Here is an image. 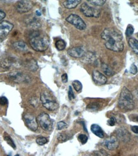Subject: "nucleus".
Returning a JSON list of instances; mask_svg holds the SVG:
<instances>
[{"label":"nucleus","mask_w":138,"mask_h":156,"mask_svg":"<svg viewBox=\"0 0 138 156\" xmlns=\"http://www.w3.org/2000/svg\"><path fill=\"white\" fill-rule=\"evenodd\" d=\"M55 46H56V49L59 51H62L64 50L66 47V43L63 40L60 39L56 42V44H55Z\"/></svg>","instance_id":"5701e85b"},{"label":"nucleus","mask_w":138,"mask_h":156,"mask_svg":"<svg viewBox=\"0 0 138 156\" xmlns=\"http://www.w3.org/2000/svg\"><path fill=\"white\" fill-rule=\"evenodd\" d=\"M36 142L38 145H44L46 144L48 142V140L45 137H39L36 140Z\"/></svg>","instance_id":"cd10ccee"},{"label":"nucleus","mask_w":138,"mask_h":156,"mask_svg":"<svg viewBox=\"0 0 138 156\" xmlns=\"http://www.w3.org/2000/svg\"><path fill=\"white\" fill-rule=\"evenodd\" d=\"M13 28L11 23L4 20L0 23V39H3L8 35Z\"/></svg>","instance_id":"1a4fd4ad"},{"label":"nucleus","mask_w":138,"mask_h":156,"mask_svg":"<svg viewBox=\"0 0 138 156\" xmlns=\"http://www.w3.org/2000/svg\"><path fill=\"white\" fill-rule=\"evenodd\" d=\"M14 59L11 57H4L0 58V67L3 68H9L13 64Z\"/></svg>","instance_id":"dca6fc26"},{"label":"nucleus","mask_w":138,"mask_h":156,"mask_svg":"<svg viewBox=\"0 0 138 156\" xmlns=\"http://www.w3.org/2000/svg\"><path fill=\"white\" fill-rule=\"evenodd\" d=\"M129 44L134 53L138 54V40L134 38H130L129 40Z\"/></svg>","instance_id":"412c9836"},{"label":"nucleus","mask_w":138,"mask_h":156,"mask_svg":"<svg viewBox=\"0 0 138 156\" xmlns=\"http://www.w3.org/2000/svg\"><path fill=\"white\" fill-rule=\"evenodd\" d=\"M86 156H96V155L94 154V155H86Z\"/></svg>","instance_id":"37998d69"},{"label":"nucleus","mask_w":138,"mask_h":156,"mask_svg":"<svg viewBox=\"0 0 138 156\" xmlns=\"http://www.w3.org/2000/svg\"><path fill=\"white\" fill-rule=\"evenodd\" d=\"M61 81L64 83H67L68 81V76L66 73H65L61 76Z\"/></svg>","instance_id":"4c0bfd02"},{"label":"nucleus","mask_w":138,"mask_h":156,"mask_svg":"<svg viewBox=\"0 0 138 156\" xmlns=\"http://www.w3.org/2000/svg\"><path fill=\"white\" fill-rule=\"evenodd\" d=\"M101 37L105 41L107 49L115 52H121L123 50V37L119 30L110 28H106L101 33Z\"/></svg>","instance_id":"f257e3e1"},{"label":"nucleus","mask_w":138,"mask_h":156,"mask_svg":"<svg viewBox=\"0 0 138 156\" xmlns=\"http://www.w3.org/2000/svg\"><path fill=\"white\" fill-rule=\"evenodd\" d=\"M0 40H1V39H0Z\"/></svg>","instance_id":"de8ad7c7"},{"label":"nucleus","mask_w":138,"mask_h":156,"mask_svg":"<svg viewBox=\"0 0 138 156\" xmlns=\"http://www.w3.org/2000/svg\"><path fill=\"white\" fill-rule=\"evenodd\" d=\"M88 1L92 5L96 6H102L103 5H104L106 3L105 0H89Z\"/></svg>","instance_id":"bb28decb"},{"label":"nucleus","mask_w":138,"mask_h":156,"mask_svg":"<svg viewBox=\"0 0 138 156\" xmlns=\"http://www.w3.org/2000/svg\"><path fill=\"white\" fill-rule=\"evenodd\" d=\"M104 145L109 150H115L119 146L118 139L115 136H111L104 141Z\"/></svg>","instance_id":"9b49d317"},{"label":"nucleus","mask_w":138,"mask_h":156,"mask_svg":"<svg viewBox=\"0 0 138 156\" xmlns=\"http://www.w3.org/2000/svg\"><path fill=\"white\" fill-rule=\"evenodd\" d=\"M70 135L67 133H65V132L60 133L58 136V140L61 142L67 141L68 140L70 139Z\"/></svg>","instance_id":"b1692460"},{"label":"nucleus","mask_w":138,"mask_h":156,"mask_svg":"<svg viewBox=\"0 0 138 156\" xmlns=\"http://www.w3.org/2000/svg\"><path fill=\"white\" fill-rule=\"evenodd\" d=\"M30 44L34 51L43 52L49 47V38L46 33L39 31H34L30 35Z\"/></svg>","instance_id":"f03ea898"},{"label":"nucleus","mask_w":138,"mask_h":156,"mask_svg":"<svg viewBox=\"0 0 138 156\" xmlns=\"http://www.w3.org/2000/svg\"><path fill=\"white\" fill-rule=\"evenodd\" d=\"M40 100L44 107L49 111H54L58 108V104L51 93L44 91L40 95Z\"/></svg>","instance_id":"20e7f679"},{"label":"nucleus","mask_w":138,"mask_h":156,"mask_svg":"<svg viewBox=\"0 0 138 156\" xmlns=\"http://www.w3.org/2000/svg\"><path fill=\"white\" fill-rule=\"evenodd\" d=\"M80 3V0H67V1H65L63 2V5L65 8L67 9H72L76 7Z\"/></svg>","instance_id":"6ab92c4d"},{"label":"nucleus","mask_w":138,"mask_h":156,"mask_svg":"<svg viewBox=\"0 0 138 156\" xmlns=\"http://www.w3.org/2000/svg\"><path fill=\"white\" fill-rule=\"evenodd\" d=\"M37 122L42 129L46 131H51L53 129V123L49 115L46 113H42L37 117Z\"/></svg>","instance_id":"39448f33"},{"label":"nucleus","mask_w":138,"mask_h":156,"mask_svg":"<svg viewBox=\"0 0 138 156\" xmlns=\"http://www.w3.org/2000/svg\"><path fill=\"white\" fill-rule=\"evenodd\" d=\"M131 130H132L134 133L138 134V126H132L131 127Z\"/></svg>","instance_id":"ea45409f"},{"label":"nucleus","mask_w":138,"mask_h":156,"mask_svg":"<svg viewBox=\"0 0 138 156\" xmlns=\"http://www.w3.org/2000/svg\"><path fill=\"white\" fill-rule=\"evenodd\" d=\"M67 127V124L64 122H59L57 124V128L58 130H62L64 129H66Z\"/></svg>","instance_id":"c756f323"},{"label":"nucleus","mask_w":138,"mask_h":156,"mask_svg":"<svg viewBox=\"0 0 138 156\" xmlns=\"http://www.w3.org/2000/svg\"><path fill=\"white\" fill-rule=\"evenodd\" d=\"M101 68L102 70L104 72V73L106 74L108 76H112L115 74V72L112 70V68L106 64H101Z\"/></svg>","instance_id":"4be33fe9"},{"label":"nucleus","mask_w":138,"mask_h":156,"mask_svg":"<svg viewBox=\"0 0 138 156\" xmlns=\"http://www.w3.org/2000/svg\"><path fill=\"white\" fill-rule=\"evenodd\" d=\"M39 100L37 97H33L30 100V102L32 104V105H33L34 107H37L39 106Z\"/></svg>","instance_id":"72a5a7b5"},{"label":"nucleus","mask_w":138,"mask_h":156,"mask_svg":"<svg viewBox=\"0 0 138 156\" xmlns=\"http://www.w3.org/2000/svg\"><path fill=\"white\" fill-rule=\"evenodd\" d=\"M81 11L88 17H99L101 14V10L89 6L88 3H82L81 6Z\"/></svg>","instance_id":"423d86ee"},{"label":"nucleus","mask_w":138,"mask_h":156,"mask_svg":"<svg viewBox=\"0 0 138 156\" xmlns=\"http://www.w3.org/2000/svg\"><path fill=\"white\" fill-rule=\"evenodd\" d=\"M118 106L124 111H131L134 107V101L132 93L128 88L123 87L118 100Z\"/></svg>","instance_id":"7ed1b4c3"},{"label":"nucleus","mask_w":138,"mask_h":156,"mask_svg":"<svg viewBox=\"0 0 138 156\" xmlns=\"http://www.w3.org/2000/svg\"><path fill=\"white\" fill-rule=\"evenodd\" d=\"M66 20L71 25H74L77 30H84L86 28V25L84 20L76 14L70 15L66 19Z\"/></svg>","instance_id":"0eeeda50"},{"label":"nucleus","mask_w":138,"mask_h":156,"mask_svg":"<svg viewBox=\"0 0 138 156\" xmlns=\"http://www.w3.org/2000/svg\"><path fill=\"white\" fill-rule=\"evenodd\" d=\"M8 78L15 83H20L26 80V76L19 72H12L8 74Z\"/></svg>","instance_id":"4468645a"},{"label":"nucleus","mask_w":138,"mask_h":156,"mask_svg":"<svg viewBox=\"0 0 138 156\" xmlns=\"http://www.w3.org/2000/svg\"><path fill=\"white\" fill-rule=\"evenodd\" d=\"M130 72L132 74H136L137 73V67L135 64H132L130 68Z\"/></svg>","instance_id":"473e14b6"},{"label":"nucleus","mask_w":138,"mask_h":156,"mask_svg":"<svg viewBox=\"0 0 138 156\" xmlns=\"http://www.w3.org/2000/svg\"><path fill=\"white\" fill-rule=\"evenodd\" d=\"M136 120H137V121H138V116H137V117H136Z\"/></svg>","instance_id":"c03bdc74"},{"label":"nucleus","mask_w":138,"mask_h":156,"mask_svg":"<svg viewBox=\"0 0 138 156\" xmlns=\"http://www.w3.org/2000/svg\"><path fill=\"white\" fill-rule=\"evenodd\" d=\"M94 154L96 156H109L108 154L106 152H105L104 150H102L95 152Z\"/></svg>","instance_id":"2f4dec72"},{"label":"nucleus","mask_w":138,"mask_h":156,"mask_svg":"<svg viewBox=\"0 0 138 156\" xmlns=\"http://www.w3.org/2000/svg\"><path fill=\"white\" fill-rule=\"evenodd\" d=\"M116 120L114 117H111L108 120V124L110 126H114L116 124Z\"/></svg>","instance_id":"f704fd0d"},{"label":"nucleus","mask_w":138,"mask_h":156,"mask_svg":"<svg viewBox=\"0 0 138 156\" xmlns=\"http://www.w3.org/2000/svg\"><path fill=\"white\" fill-rule=\"evenodd\" d=\"M15 156H20V155H18V154H17V155H15Z\"/></svg>","instance_id":"a18cd8bd"},{"label":"nucleus","mask_w":138,"mask_h":156,"mask_svg":"<svg viewBox=\"0 0 138 156\" xmlns=\"http://www.w3.org/2000/svg\"><path fill=\"white\" fill-rule=\"evenodd\" d=\"M136 95L137 96V97L138 98V88L136 89Z\"/></svg>","instance_id":"79ce46f5"},{"label":"nucleus","mask_w":138,"mask_h":156,"mask_svg":"<svg viewBox=\"0 0 138 156\" xmlns=\"http://www.w3.org/2000/svg\"><path fill=\"white\" fill-rule=\"evenodd\" d=\"M68 54L74 58H81L85 54V50L82 47H75L67 51Z\"/></svg>","instance_id":"ddd939ff"},{"label":"nucleus","mask_w":138,"mask_h":156,"mask_svg":"<svg viewBox=\"0 0 138 156\" xmlns=\"http://www.w3.org/2000/svg\"><path fill=\"white\" fill-rule=\"evenodd\" d=\"M68 97L70 100H72L75 98V95L74 94V92L72 91V89L71 86H69V90H68Z\"/></svg>","instance_id":"c9c22d12"},{"label":"nucleus","mask_w":138,"mask_h":156,"mask_svg":"<svg viewBox=\"0 0 138 156\" xmlns=\"http://www.w3.org/2000/svg\"><path fill=\"white\" fill-rule=\"evenodd\" d=\"M72 86H73V87L75 90V91L77 92H80L82 90V83L78 80H75L72 82Z\"/></svg>","instance_id":"a878e982"},{"label":"nucleus","mask_w":138,"mask_h":156,"mask_svg":"<svg viewBox=\"0 0 138 156\" xmlns=\"http://www.w3.org/2000/svg\"><path fill=\"white\" fill-rule=\"evenodd\" d=\"M92 77L94 83L97 85H103L106 84L107 82L106 76L98 71H94L93 72Z\"/></svg>","instance_id":"f8f14e48"},{"label":"nucleus","mask_w":138,"mask_h":156,"mask_svg":"<svg viewBox=\"0 0 138 156\" xmlns=\"http://www.w3.org/2000/svg\"><path fill=\"white\" fill-rule=\"evenodd\" d=\"M91 131L96 136L101 138H103L104 137V134L102 129V128L100 127L97 124H93L91 126Z\"/></svg>","instance_id":"f3484780"},{"label":"nucleus","mask_w":138,"mask_h":156,"mask_svg":"<svg viewBox=\"0 0 138 156\" xmlns=\"http://www.w3.org/2000/svg\"><path fill=\"white\" fill-rule=\"evenodd\" d=\"M26 67L29 71L32 72L37 71L39 68L37 61L34 59H30V60H27L26 62Z\"/></svg>","instance_id":"a211bd4d"},{"label":"nucleus","mask_w":138,"mask_h":156,"mask_svg":"<svg viewBox=\"0 0 138 156\" xmlns=\"http://www.w3.org/2000/svg\"><path fill=\"white\" fill-rule=\"evenodd\" d=\"M24 120L27 127L33 131H35L38 129L39 124L37 122L36 118L31 114L27 113L24 116Z\"/></svg>","instance_id":"9d476101"},{"label":"nucleus","mask_w":138,"mask_h":156,"mask_svg":"<svg viewBox=\"0 0 138 156\" xmlns=\"http://www.w3.org/2000/svg\"><path fill=\"white\" fill-rule=\"evenodd\" d=\"M13 47L15 49L20 51H26L27 50V46L25 42L23 41H17L13 43Z\"/></svg>","instance_id":"aec40b11"},{"label":"nucleus","mask_w":138,"mask_h":156,"mask_svg":"<svg viewBox=\"0 0 138 156\" xmlns=\"http://www.w3.org/2000/svg\"><path fill=\"white\" fill-rule=\"evenodd\" d=\"M3 138H4L5 140L6 141V143H7L10 145V146H11L13 148H14V149L16 148V147H15V145L14 143V142H13V140L12 139V138L10 137L7 133H5L4 136H3Z\"/></svg>","instance_id":"393cba45"},{"label":"nucleus","mask_w":138,"mask_h":156,"mask_svg":"<svg viewBox=\"0 0 138 156\" xmlns=\"http://www.w3.org/2000/svg\"><path fill=\"white\" fill-rule=\"evenodd\" d=\"M117 135L120 140L123 141H129L130 140V134L128 131L123 128H120V129L117 130Z\"/></svg>","instance_id":"2eb2a0df"},{"label":"nucleus","mask_w":138,"mask_h":156,"mask_svg":"<svg viewBox=\"0 0 138 156\" xmlns=\"http://www.w3.org/2000/svg\"><path fill=\"white\" fill-rule=\"evenodd\" d=\"M36 15L38 16H41V12L39 11V10H37L36 12Z\"/></svg>","instance_id":"a19ab883"},{"label":"nucleus","mask_w":138,"mask_h":156,"mask_svg":"<svg viewBox=\"0 0 138 156\" xmlns=\"http://www.w3.org/2000/svg\"><path fill=\"white\" fill-rule=\"evenodd\" d=\"M134 29L132 25H129L127 26V28L126 30V35L127 36H130L132 35L134 33Z\"/></svg>","instance_id":"7c9ffc66"},{"label":"nucleus","mask_w":138,"mask_h":156,"mask_svg":"<svg viewBox=\"0 0 138 156\" xmlns=\"http://www.w3.org/2000/svg\"><path fill=\"white\" fill-rule=\"evenodd\" d=\"M8 103V100L6 99V98L3 97L0 98V104L1 105H5Z\"/></svg>","instance_id":"e433bc0d"},{"label":"nucleus","mask_w":138,"mask_h":156,"mask_svg":"<svg viewBox=\"0 0 138 156\" xmlns=\"http://www.w3.org/2000/svg\"><path fill=\"white\" fill-rule=\"evenodd\" d=\"M78 140L82 145H84L86 143V142H87L88 137L85 134H80L78 136Z\"/></svg>","instance_id":"c85d7f7f"},{"label":"nucleus","mask_w":138,"mask_h":156,"mask_svg":"<svg viewBox=\"0 0 138 156\" xmlns=\"http://www.w3.org/2000/svg\"><path fill=\"white\" fill-rule=\"evenodd\" d=\"M15 9L17 12L20 13H26L32 10L33 3L32 1L27 0H21L17 1L15 4Z\"/></svg>","instance_id":"6e6552de"},{"label":"nucleus","mask_w":138,"mask_h":156,"mask_svg":"<svg viewBox=\"0 0 138 156\" xmlns=\"http://www.w3.org/2000/svg\"><path fill=\"white\" fill-rule=\"evenodd\" d=\"M5 16H6L5 13L0 10V21H1V20L5 18Z\"/></svg>","instance_id":"58836bf2"},{"label":"nucleus","mask_w":138,"mask_h":156,"mask_svg":"<svg viewBox=\"0 0 138 156\" xmlns=\"http://www.w3.org/2000/svg\"><path fill=\"white\" fill-rule=\"evenodd\" d=\"M137 37H138V35H137Z\"/></svg>","instance_id":"49530a36"}]
</instances>
